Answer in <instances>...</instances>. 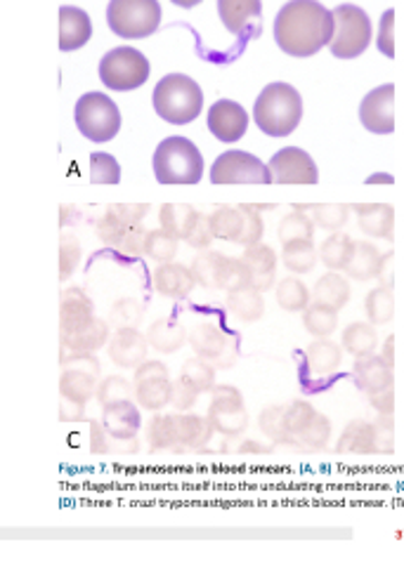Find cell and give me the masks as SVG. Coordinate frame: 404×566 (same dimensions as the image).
<instances>
[{
    "label": "cell",
    "instance_id": "obj_25",
    "mask_svg": "<svg viewBox=\"0 0 404 566\" xmlns=\"http://www.w3.org/2000/svg\"><path fill=\"white\" fill-rule=\"evenodd\" d=\"M241 262L246 264V270H249V281L256 291L266 293L272 289L274 274H277V255L270 245H262V243L246 245Z\"/></svg>",
    "mask_w": 404,
    "mask_h": 566
},
{
    "label": "cell",
    "instance_id": "obj_30",
    "mask_svg": "<svg viewBox=\"0 0 404 566\" xmlns=\"http://www.w3.org/2000/svg\"><path fill=\"white\" fill-rule=\"evenodd\" d=\"M355 210L360 218V229L364 234L393 241V227H395L393 206L374 203V206H355Z\"/></svg>",
    "mask_w": 404,
    "mask_h": 566
},
{
    "label": "cell",
    "instance_id": "obj_14",
    "mask_svg": "<svg viewBox=\"0 0 404 566\" xmlns=\"http://www.w3.org/2000/svg\"><path fill=\"white\" fill-rule=\"evenodd\" d=\"M102 424L110 434V453L114 455H133L139 451V409L133 399L116 401L104 406Z\"/></svg>",
    "mask_w": 404,
    "mask_h": 566
},
{
    "label": "cell",
    "instance_id": "obj_11",
    "mask_svg": "<svg viewBox=\"0 0 404 566\" xmlns=\"http://www.w3.org/2000/svg\"><path fill=\"white\" fill-rule=\"evenodd\" d=\"M76 126L91 142H110L121 130V112L112 97L102 93H85L74 109Z\"/></svg>",
    "mask_w": 404,
    "mask_h": 566
},
{
    "label": "cell",
    "instance_id": "obj_36",
    "mask_svg": "<svg viewBox=\"0 0 404 566\" xmlns=\"http://www.w3.org/2000/svg\"><path fill=\"white\" fill-rule=\"evenodd\" d=\"M312 300H314V303H320V305L331 307V310H336V312L343 310L348 305V300H350L348 281L341 274H336V272L324 274L318 283H314Z\"/></svg>",
    "mask_w": 404,
    "mask_h": 566
},
{
    "label": "cell",
    "instance_id": "obj_21",
    "mask_svg": "<svg viewBox=\"0 0 404 566\" xmlns=\"http://www.w3.org/2000/svg\"><path fill=\"white\" fill-rule=\"evenodd\" d=\"M360 120L366 133L391 135L395 130V85L374 87L360 104Z\"/></svg>",
    "mask_w": 404,
    "mask_h": 566
},
{
    "label": "cell",
    "instance_id": "obj_27",
    "mask_svg": "<svg viewBox=\"0 0 404 566\" xmlns=\"http://www.w3.org/2000/svg\"><path fill=\"white\" fill-rule=\"evenodd\" d=\"M353 378H355V385L362 389V392L376 395V392H383V389L393 387V368L385 364L381 357L369 354V357H360L355 361Z\"/></svg>",
    "mask_w": 404,
    "mask_h": 566
},
{
    "label": "cell",
    "instance_id": "obj_46",
    "mask_svg": "<svg viewBox=\"0 0 404 566\" xmlns=\"http://www.w3.org/2000/svg\"><path fill=\"white\" fill-rule=\"evenodd\" d=\"M197 210L191 206H183V203H166L159 212V220H162V227L166 229V232L175 234L178 239H185L187 229L191 224V220H195Z\"/></svg>",
    "mask_w": 404,
    "mask_h": 566
},
{
    "label": "cell",
    "instance_id": "obj_53",
    "mask_svg": "<svg viewBox=\"0 0 404 566\" xmlns=\"http://www.w3.org/2000/svg\"><path fill=\"white\" fill-rule=\"evenodd\" d=\"M214 239L216 234H214V227H210V216H206V212H197L183 241H187V245L191 248H208Z\"/></svg>",
    "mask_w": 404,
    "mask_h": 566
},
{
    "label": "cell",
    "instance_id": "obj_20",
    "mask_svg": "<svg viewBox=\"0 0 404 566\" xmlns=\"http://www.w3.org/2000/svg\"><path fill=\"white\" fill-rule=\"evenodd\" d=\"M272 172V182L277 185H318L320 172L308 151L298 147L279 149L268 164Z\"/></svg>",
    "mask_w": 404,
    "mask_h": 566
},
{
    "label": "cell",
    "instance_id": "obj_5",
    "mask_svg": "<svg viewBox=\"0 0 404 566\" xmlns=\"http://www.w3.org/2000/svg\"><path fill=\"white\" fill-rule=\"evenodd\" d=\"M154 177L162 185H197L204 177V156L187 137H166L152 158Z\"/></svg>",
    "mask_w": 404,
    "mask_h": 566
},
{
    "label": "cell",
    "instance_id": "obj_49",
    "mask_svg": "<svg viewBox=\"0 0 404 566\" xmlns=\"http://www.w3.org/2000/svg\"><path fill=\"white\" fill-rule=\"evenodd\" d=\"M95 399L100 401L102 409L110 403H116V401L135 399V385H131L126 378H121V376H110L97 385Z\"/></svg>",
    "mask_w": 404,
    "mask_h": 566
},
{
    "label": "cell",
    "instance_id": "obj_7",
    "mask_svg": "<svg viewBox=\"0 0 404 566\" xmlns=\"http://www.w3.org/2000/svg\"><path fill=\"white\" fill-rule=\"evenodd\" d=\"M149 206H110L97 222V234L102 243H107L126 255H139L145 248L143 220Z\"/></svg>",
    "mask_w": 404,
    "mask_h": 566
},
{
    "label": "cell",
    "instance_id": "obj_51",
    "mask_svg": "<svg viewBox=\"0 0 404 566\" xmlns=\"http://www.w3.org/2000/svg\"><path fill=\"white\" fill-rule=\"evenodd\" d=\"M312 234H314V224L310 222V218L303 216L301 210L291 212V216H287L282 220V224H279V241H282L284 245L293 243V241L312 239Z\"/></svg>",
    "mask_w": 404,
    "mask_h": 566
},
{
    "label": "cell",
    "instance_id": "obj_23",
    "mask_svg": "<svg viewBox=\"0 0 404 566\" xmlns=\"http://www.w3.org/2000/svg\"><path fill=\"white\" fill-rule=\"evenodd\" d=\"M149 340L137 328H116L107 343L110 359L121 368H137L147 361Z\"/></svg>",
    "mask_w": 404,
    "mask_h": 566
},
{
    "label": "cell",
    "instance_id": "obj_31",
    "mask_svg": "<svg viewBox=\"0 0 404 566\" xmlns=\"http://www.w3.org/2000/svg\"><path fill=\"white\" fill-rule=\"evenodd\" d=\"M227 310H230L239 322L256 324L260 322L262 314H266V300H262V293L256 291L253 286H244L227 293Z\"/></svg>",
    "mask_w": 404,
    "mask_h": 566
},
{
    "label": "cell",
    "instance_id": "obj_17",
    "mask_svg": "<svg viewBox=\"0 0 404 566\" xmlns=\"http://www.w3.org/2000/svg\"><path fill=\"white\" fill-rule=\"evenodd\" d=\"M206 418L214 424V430L225 437L244 434L249 424V413H246L244 397L232 385H216L210 389V403Z\"/></svg>",
    "mask_w": 404,
    "mask_h": 566
},
{
    "label": "cell",
    "instance_id": "obj_52",
    "mask_svg": "<svg viewBox=\"0 0 404 566\" xmlns=\"http://www.w3.org/2000/svg\"><path fill=\"white\" fill-rule=\"evenodd\" d=\"M110 322L116 328H137V324L143 322V307H139V303L133 297L116 300L110 312Z\"/></svg>",
    "mask_w": 404,
    "mask_h": 566
},
{
    "label": "cell",
    "instance_id": "obj_32",
    "mask_svg": "<svg viewBox=\"0 0 404 566\" xmlns=\"http://www.w3.org/2000/svg\"><path fill=\"white\" fill-rule=\"evenodd\" d=\"M147 340L149 347H154L156 352L173 354L187 345V331L180 322H175V318H159V322H154L149 326Z\"/></svg>",
    "mask_w": 404,
    "mask_h": 566
},
{
    "label": "cell",
    "instance_id": "obj_38",
    "mask_svg": "<svg viewBox=\"0 0 404 566\" xmlns=\"http://www.w3.org/2000/svg\"><path fill=\"white\" fill-rule=\"evenodd\" d=\"M341 340H343V349L358 359L369 357V354H374L379 347V335L374 331V324H364V322L350 324L343 331Z\"/></svg>",
    "mask_w": 404,
    "mask_h": 566
},
{
    "label": "cell",
    "instance_id": "obj_9",
    "mask_svg": "<svg viewBox=\"0 0 404 566\" xmlns=\"http://www.w3.org/2000/svg\"><path fill=\"white\" fill-rule=\"evenodd\" d=\"M333 14V39L329 43L331 55L339 60H355L364 55L369 43H372V20L358 6H336Z\"/></svg>",
    "mask_w": 404,
    "mask_h": 566
},
{
    "label": "cell",
    "instance_id": "obj_41",
    "mask_svg": "<svg viewBox=\"0 0 404 566\" xmlns=\"http://www.w3.org/2000/svg\"><path fill=\"white\" fill-rule=\"evenodd\" d=\"M303 328L314 335V338H329L339 328V312L320 303H312L303 312Z\"/></svg>",
    "mask_w": 404,
    "mask_h": 566
},
{
    "label": "cell",
    "instance_id": "obj_3",
    "mask_svg": "<svg viewBox=\"0 0 404 566\" xmlns=\"http://www.w3.org/2000/svg\"><path fill=\"white\" fill-rule=\"evenodd\" d=\"M60 420H85V406L97 395L100 361L95 352H69L60 361Z\"/></svg>",
    "mask_w": 404,
    "mask_h": 566
},
{
    "label": "cell",
    "instance_id": "obj_54",
    "mask_svg": "<svg viewBox=\"0 0 404 566\" xmlns=\"http://www.w3.org/2000/svg\"><path fill=\"white\" fill-rule=\"evenodd\" d=\"M81 264V245L74 237H62L60 241V279L66 281Z\"/></svg>",
    "mask_w": 404,
    "mask_h": 566
},
{
    "label": "cell",
    "instance_id": "obj_24",
    "mask_svg": "<svg viewBox=\"0 0 404 566\" xmlns=\"http://www.w3.org/2000/svg\"><path fill=\"white\" fill-rule=\"evenodd\" d=\"M93 35L91 14L76 6H62L60 8V50L74 52L83 48Z\"/></svg>",
    "mask_w": 404,
    "mask_h": 566
},
{
    "label": "cell",
    "instance_id": "obj_1",
    "mask_svg": "<svg viewBox=\"0 0 404 566\" xmlns=\"http://www.w3.org/2000/svg\"><path fill=\"white\" fill-rule=\"evenodd\" d=\"M274 43L289 57H314L333 39V14L320 0H289L274 17Z\"/></svg>",
    "mask_w": 404,
    "mask_h": 566
},
{
    "label": "cell",
    "instance_id": "obj_8",
    "mask_svg": "<svg viewBox=\"0 0 404 566\" xmlns=\"http://www.w3.org/2000/svg\"><path fill=\"white\" fill-rule=\"evenodd\" d=\"M107 24L118 39H149L162 27L159 0H110Z\"/></svg>",
    "mask_w": 404,
    "mask_h": 566
},
{
    "label": "cell",
    "instance_id": "obj_42",
    "mask_svg": "<svg viewBox=\"0 0 404 566\" xmlns=\"http://www.w3.org/2000/svg\"><path fill=\"white\" fill-rule=\"evenodd\" d=\"M282 260H284V268L289 272H296V274L312 272L314 264H318V251H314L312 239L287 243L284 245V253H282Z\"/></svg>",
    "mask_w": 404,
    "mask_h": 566
},
{
    "label": "cell",
    "instance_id": "obj_39",
    "mask_svg": "<svg viewBox=\"0 0 404 566\" xmlns=\"http://www.w3.org/2000/svg\"><path fill=\"white\" fill-rule=\"evenodd\" d=\"M364 312L369 324L374 326H383V324H391L393 316H395V295L391 286H379L372 293L366 295L364 300Z\"/></svg>",
    "mask_w": 404,
    "mask_h": 566
},
{
    "label": "cell",
    "instance_id": "obj_45",
    "mask_svg": "<svg viewBox=\"0 0 404 566\" xmlns=\"http://www.w3.org/2000/svg\"><path fill=\"white\" fill-rule=\"evenodd\" d=\"M314 416H318V409H314V406H310L308 401L296 399L291 403H284V430H287V434L291 439V447L298 449L296 439H298V434H301L308 428Z\"/></svg>",
    "mask_w": 404,
    "mask_h": 566
},
{
    "label": "cell",
    "instance_id": "obj_33",
    "mask_svg": "<svg viewBox=\"0 0 404 566\" xmlns=\"http://www.w3.org/2000/svg\"><path fill=\"white\" fill-rule=\"evenodd\" d=\"M383 270V258L376 251V245L366 243V241H355V251L353 258L348 262V276L355 281H372L381 274Z\"/></svg>",
    "mask_w": 404,
    "mask_h": 566
},
{
    "label": "cell",
    "instance_id": "obj_50",
    "mask_svg": "<svg viewBox=\"0 0 404 566\" xmlns=\"http://www.w3.org/2000/svg\"><path fill=\"white\" fill-rule=\"evenodd\" d=\"M91 182L93 185H118L121 166L112 154L95 151L91 154Z\"/></svg>",
    "mask_w": 404,
    "mask_h": 566
},
{
    "label": "cell",
    "instance_id": "obj_58",
    "mask_svg": "<svg viewBox=\"0 0 404 566\" xmlns=\"http://www.w3.org/2000/svg\"><path fill=\"white\" fill-rule=\"evenodd\" d=\"M91 451L95 455L110 453V434H107V430H104L102 420H91Z\"/></svg>",
    "mask_w": 404,
    "mask_h": 566
},
{
    "label": "cell",
    "instance_id": "obj_48",
    "mask_svg": "<svg viewBox=\"0 0 404 566\" xmlns=\"http://www.w3.org/2000/svg\"><path fill=\"white\" fill-rule=\"evenodd\" d=\"M258 422H260L262 434L270 437L274 444H289L291 447V439L284 430V403H277V406H268V409H262Z\"/></svg>",
    "mask_w": 404,
    "mask_h": 566
},
{
    "label": "cell",
    "instance_id": "obj_6",
    "mask_svg": "<svg viewBox=\"0 0 404 566\" xmlns=\"http://www.w3.org/2000/svg\"><path fill=\"white\" fill-rule=\"evenodd\" d=\"M154 109L173 126H187L204 109V93L195 78L185 74H168L156 83L152 93Z\"/></svg>",
    "mask_w": 404,
    "mask_h": 566
},
{
    "label": "cell",
    "instance_id": "obj_34",
    "mask_svg": "<svg viewBox=\"0 0 404 566\" xmlns=\"http://www.w3.org/2000/svg\"><path fill=\"white\" fill-rule=\"evenodd\" d=\"M147 441L152 453H185L175 432V413L154 416L147 424Z\"/></svg>",
    "mask_w": 404,
    "mask_h": 566
},
{
    "label": "cell",
    "instance_id": "obj_10",
    "mask_svg": "<svg viewBox=\"0 0 404 566\" xmlns=\"http://www.w3.org/2000/svg\"><path fill=\"white\" fill-rule=\"evenodd\" d=\"M100 81L114 93H131L149 81V60L143 52L123 45L110 50L100 62Z\"/></svg>",
    "mask_w": 404,
    "mask_h": 566
},
{
    "label": "cell",
    "instance_id": "obj_57",
    "mask_svg": "<svg viewBox=\"0 0 404 566\" xmlns=\"http://www.w3.org/2000/svg\"><path fill=\"white\" fill-rule=\"evenodd\" d=\"M197 395L191 392V389H187L180 380H173V397H170V403L175 406L178 411H189L191 406L197 403Z\"/></svg>",
    "mask_w": 404,
    "mask_h": 566
},
{
    "label": "cell",
    "instance_id": "obj_2",
    "mask_svg": "<svg viewBox=\"0 0 404 566\" xmlns=\"http://www.w3.org/2000/svg\"><path fill=\"white\" fill-rule=\"evenodd\" d=\"M112 338L110 322L95 314L93 300L81 289H66L60 297V340L69 352H97Z\"/></svg>",
    "mask_w": 404,
    "mask_h": 566
},
{
    "label": "cell",
    "instance_id": "obj_56",
    "mask_svg": "<svg viewBox=\"0 0 404 566\" xmlns=\"http://www.w3.org/2000/svg\"><path fill=\"white\" fill-rule=\"evenodd\" d=\"M379 50L385 57H395V10L389 8L381 17L379 27Z\"/></svg>",
    "mask_w": 404,
    "mask_h": 566
},
{
    "label": "cell",
    "instance_id": "obj_12",
    "mask_svg": "<svg viewBox=\"0 0 404 566\" xmlns=\"http://www.w3.org/2000/svg\"><path fill=\"white\" fill-rule=\"evenodd\" d=\"M191 274H195L197 283L208 291H237L244 286H251L249 281V270L241 262V258H227L222 253L214 251H204L201 255L195 258L191 262Z\"/></svg>",
    "mask_w": 404,
    "mask_h": 566
},
{
    "label": "cell",
    "instance_id": "obj_22",
    "mask_svg": "<svg viewBox=\"0 0 404 566\" xmlns=\"http://www.w3.org/2000/svg\"><path fill=\"white\" fill-rule=\"evenodd\" d=\"M208 130L225 145H232L249 130V114L239 102L218 99L208 109Z\"/></svg>",
    "mask_w": 404,
    "mask_h": 566
},
{
    "label": "cell",
    "instance_id": "obj_4",
    "mask_svg": "<svg viewBox=\"0 0 404 566\" xmlns=\"http://www.w3.org/2000/svg\"><path fill=\"white\" fill-rule=\"evenodd\" d=\"M303 118V99L291 83H270L253 104V120L268 137H289Z\"/></svg>",
    "mask_w": 404,
    "mask_h": 566
},
{
    "label": "cell",
    "instance_id": "obj_26",
    "mask_svg": "<svg viewBox=\"0 0 404 566\" xmlns=\"http://www.w3.org/2000/svg\"><path fill=\"white\" fill-rule=\"evenodd\" d=\"M195 286H197V279L189 268H185V264L164 262L154 272V289L164 297L185 300Z\"/></svg>",
    "mask_w": 404,
    "mask_h": 566
},
{
    "label": "cell",
    "instance_id": "obj_60",
    "mask_svg": "<svg viewBox=\"0 0 404 566\" xmlns=\"http://www.w3.org/2000/svg\"><path fill=\"white\" fill-rule=\"evenodd\" d=\"M381 359L389 364L391 368L395 366V335H391L389 340H385V345H383V352H381Z\"/></svg>",
    "mask_w": 404,
    "mask_h": 566
},
{
    "label": "cell",
    "instance_id": "obj_15",
    "mask_svg": "<svg viewBox=\"0 0 404 566\" xmlns=\"http://www.w3.org/2000/svg\"><path fill=\"white\" fill-rule=\"evenodd\" d=\"M210 182L214 185H270L272 172L258 156L249 151L230 149V151H222L214 161V168H210Z\"/></svg>",
    "mask_w": 404,
    "mask_h": 566
},
{
    "label": "cell",
    "instance_id": "obj_19",
    "mask_svg": "<svg viewBox=\"0 0 404 566\" xmlns=\"http://www.w3.org/2000/svg\"><path fill=\"white\" fill-rule=\"evenodd\" d=\"M135 401L145 411H162L170 403L173 380L162 361H145L135 368Z\"/></svg>",
    "mask_w": 404,
    "mask_h": 566
},
{
    "label": "cell",
    "instance_id": "obj_18",
    "mask_svg": "<svg viewBox=\"0 0 404 566\" xmlns=\"http://www.w3.org/2000/svg\"><path fill=\"white\" fill-rule=\"evenodd\" d=\"M187 345L195 349L197 357L210 361L216 368H230L237 364V338L214 322H201L191 328L187 333Z\"/></svg>",
    "mask_w": 404,
    "mask_h": 566
},
{
    "label": "cell",
    "instance_id": "obj_13",
    "mask_svg": "<svg viewBox=\"0 0 404 566\" xmlns=\"http://www.w3.org/2000/svg\"><path fill=\"white\" fill-rule=\"evenodd\" d=\"M389 420H393V416H379L376 422L353 420L343 430L336 451L341 455L393 453V422L385 428Z\"/></svg>",
    "mask_w": 404,
    "mask_h": 566
},
{
    "label": "cell",
    "instance_id": "obj_43",
    "mask_svg": "<svg viewBox=\"0 0 404 566\" xmlns=\"http://www.w3.org/2000/svg\"><path fill=\"white\" fill-rule=\"evenodd\" d=\"M178 241L180 239L175 237V234H170V232H166L164 227L162 229H154V232H147V237H145L143 253L147 258H152L154 262H159V264L173 262V258L178 255Z\"/></svg>",
    "mask_w": 404,
    "mask_h": 566
},
{
    "label": "cell",
    "instance_id": "obj_40",
    "mask_svg": "<svg viewBox=\"0 0 404 566\" xmlns=\"http://www.w3.org/2000/svg\"><path fill=\"white\" fill-rule=\"evenodd\" d=\"M353 251H355V241L343 232H336L320 245V258L329 270L336 272L348 268L350 258H353Z\"/></svg>",
    "mask_w": 404,
    "mask_h": 566
},
{
    "label": "cell",
    "instance_id": "obj_59",
    "mask_svg": "<svg viewBox=\"0 0 404 566\" xmlns=\"http://www.w3.org/2000/svg\"><path fill=\"white\" fill-rule=\"evenodd\" d=\"M369 403L374 406V409L379 411V416H393V411H395V392H393V387L383 389V392H376V395H369Z\"/></svg>",
    "mask_w": 404,
    "mask_h": 566
},
{
    "label": "cell",
    "instance_id": "obj_16",
    "mask_svg": "<svg viewBox=\"0 0 404 566\" xmlns=\"http://www.w3.org/2000/svg\"><path fill=\"white\" fill-rule=\"evenodd\" d=\"M210 227H214L216 239L232 241L239 245L260 243L262 237V220L253 206L218 208L214 216H210Z\"/></svg>",
    "mask_w": 404,
    "mask_h": 566
},
{
    "label": "cell",
    "instance_id": "obj_55",
    "mask_svg": "<svg viewBox=\"0 0 404 566\" xmlns=\"http://www.w3.org/2000/svg\"><path fill=\"white\" fill-rule=\"evenodd\" d=\"M314 208V222L322 229H331V232H339V229L348 220V206H312Z\"/></svg>",
    "mask_w": 404,
    "mask_h": 566
},
{
    "label": "cell",
    "instance_id": "obj_47",
    "mask_svg": "<svg viewBox=\"0 0 404 566\" xmlns=\"http://www.w3.org/2000/svg\"><path fill=\"white\" fill-rule=\"evenodd\" d=\"M329 434H331V422H329L327 416H322L318 411V416L312 418L308 428L301 434H298L296 444H298V449H303V451H322L327 447Z\"/></svg>",
    "mask_w": 404,
    "mask_h": 566
},
{
    "label": "cell",
    "instance_id": "obj_44",
    "mask_svg": "<svg viewBox=\"0 0 404 566\" xmlns=\"http://www.w3.org/2000/svg\"><path fill=\"white\" fill-rule=\"evenodd\" d=\"M277 303L287 312H305L310 307V291L305 289L303 281L298 279H284L277 286Z\"/></svg>",
    "mask_w": 404,
    "mask_h": 566
},
{
    "label": "cell",
    "instance_id": "obj_35",
    "mask_svg": "<svg viewBox=\"0 0 404 566\" xmlns=\"http://www.w3.org/2000/svg\"><path fill=\"white\" fill-rule=\"evenodd\" d=\"M305 357H308V366L312 374L318 376H333L343 364V352L336 343L318 338L308 349H305Z\"/></svg>",
    "mask_w": 404,
    "mask_h": 566
},
{
    "label": "cell",
    "instance_id": "obj_28",
    "mask_svg": "<svg viewBox=\"0 0 404 566\" xmlns=\"http://www.w3.org/2000/svg\"><path fill=\"white\" fill-rule=\"evenodd\" d=\"M262 3L260 0H218V17L225 29L241 35L253 22L260 20Z\"/></svg>",
    "mask_w": 404,
    "mask_h": 566
},
{
    "label": "cell",
    "instance_id": "obj_37",
    "mask_svg": "<svg viewBox=\"0 0 404 566\" xmlns=\"http://www.w3.org/2000/svg\"><path fill=\"white\" fill-rule=\"evenodd\" d=\"M187 389H191L197 397L210 392V389L216 387V366L201 359V357H195V359H187L183 364V370H180V378H178Z\"/></svg>",
    "mask_w": 404,
    "mask_h": 566
},
{
    "label": "cell",
    "instance_id": "obj_29",
    "mask_svg": "<svg viewBox=\"0 0 404 566\" xmlns=\"http://www.w3.org/2000/svg\"><path fill=\"white\" fill-rule=\"evenodd\" d=\"M175 432H178L180 447L187 453V451L204 449L216 430L208 418L191 416V413H183V416L175 413Z\"/></svg>",
    "mask_w": 404,
    "mask_h": 566
},
{
    "label": "cell",
    "instance_id": "obj_61",
    "mask_svg": "<svg viewBox=\"0 0 404 566\" xmlns=\"http://www.w3.org/2000/svg\"><path fill=\"white\" fill-rule=\"evenodd\" d=\"M173 6H178V8H185V10H189V8H197L199 3H204V0H170Z\"/></svg>",
    "mask_w": 404,
    "mask_h": 566
}]
</instances>
